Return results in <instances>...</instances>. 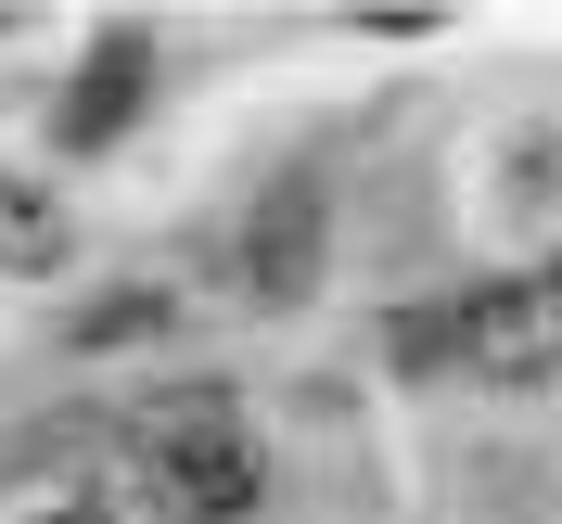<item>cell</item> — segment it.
I'll list each match as a JSON object with an SVG mask.
<instances>
[{
    "mask_svg": "<svg viewBox=\"0 0 562 524\" xmlns=\"http://www.w3.org/2000/svg\"><path fill=\"white\" fill-rule=\"evenodd\" d=\"M128 103H140V52H128V38H103L90 77H77V103H65V141H115V129H128Z\"/></svg>",
    "mask_w": 562,
    "mask_h": 524,
    "instance_id": "277c9868",
    "label": "cell"
},
{
    "mask_svg": "<svg viewBox=\"0 0 562 524\" xmlns=\"http://www.w3.org/2000/svg\"><path fill=\"white\" fill-rule=\"evenodd\" d=\"M52 524H115V512H90V499H77V512H52Z\"/></svg>",
    "mask_w": 562,
    "mask_h": 524,
    "instance_id": "8992f818",
    "label": "cell"
},
{
    "mask_svg": "<svg viewBox=\"0 0 562 524\" xmlns=\"http://www.w3.org/2000/svg\"><path fill=\"white\" fill-rule=\"evenodd\" d=\"M140 487H154V524H244L256 499V448L217 384H179L140 410Z\"/></svg>",
    "mask_w": 562,
    "mask_h": 524,
    "instance_id": "6da1fadb",
    "label": "cell"
},
{
    "mask_svg": "<svg viewBox=\"0 0 562 524\" xmlns=\"http://www.w3.org/2000/svg\"><path fill=\"white\" fill-rule=\"evenodd\" d=\"M52 256H65V205L0 167V269H52Z\"/></svg>",
    "mask_w": 562,
    "mask_h": 524,
    "instance_id": "5b68a950",
    "label": "cell"
},
{
    "mask_svg": "<svg viewBox=\"0 0 562 524\" xmlns=\"http://www.w3.org/2000/svg\"><path fill=\"white\" fill-rule=\"evenodd\" d=\"M460 371L486 384H562V281H498L460 308Z\"/></svg>",
    "mask_w": 562,
    "mask_h": 524,
    "instance_id": "7a4b0ae2",
    "label": "cell"
},
{
    "mask_svg": "<svg viewBox=\"0 0 562 524\" xmlns=\"http://www.w3.org/2000/svg\"><path fill=\"white\" fill-rule=\"evenodd\" d=\"M307 256H319V205H307V192H281L269 231H244V281H256V308H294V294H307Z\"/></svg>",
    "mask_w": 562,
    "mask_h": 524,
    "instance_id": "3957f363",
    "label": "cell"
}]
</instances>
